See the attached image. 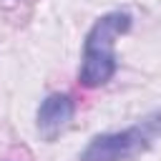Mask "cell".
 <instances>
[{"instance_id":"obj_1","label":"cell","mask_w":161,"mask_h":161,"mask_svg":"<svg viewBox=\"0 0 161 161\" xmlns=\"http://www.w3.org/2000/svg\"><path fill=\"white\" fill-rule=\"evenodd\" d=\"M131 23L133 18L128 10H111L91 25L83 40V55L78 68V83L83 88H101L116 75L118 63L113 48L116 40L131 30Z\"/></svg>"},{"instance_id":"obj_2","label":"cell","mask_w":161,"mask_h":161,"mask_svg":"<svg viewBox=\"0 0 161 161\" xmlns=\"http://www.w3.org/2000/svg\"><path fill=\"white\" fill-rule=\"evenodd\" d=\"M158 136H161V111H153L123 131L93 136L83 148L80 161H126L151 148V143Z\"/></svg>"},{"instance_id":"obj_3","label":"cell","mask_w":161,"mask_h":161,"mask_svg":"<svg viewBox=\"0 0 161 161\" xmlns=\"http://www.w3.org/2000/svg\"><path fill=\"white\" fill-rule=\"evenodd\" d=\"M75 113V103L68 93H50L45 101H40L38 106V131L43 138L53 141L73 118Z\"/></svg>"}]
</instances>
